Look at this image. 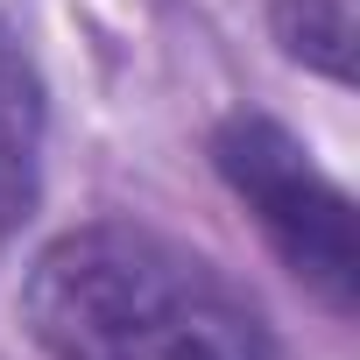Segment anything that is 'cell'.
Instances as JSON below:
<instances>
[{
    "label": "cell",
    "mask_w": 360,
    "mask_h": 360,
    "mask_svg": "<svg viewBox=\"0 0 360 360\" xmlns=\"http://www.w3.org/2000/svg\"><path fill=\"white\" fill-rule=\"evenodd\" d=\"M22 311L57 360H276L255 304L212 262L127 219L50 240Z\"/></svg>",
    "instance_id": "obj_1"
},
{
    "label": "cell",
    "mask_w": 360,
    "mask_h": 360,
    "mask_svg": "<svg viewBox=\"0 0 360 360\" xmlns=\"http://www.w3.org/2000/svg\"><path fill=\"white\" fill-rule=\"evenodd\" d=\"M212 162L233 184V198L255 212V226L269 233V248L290 262V276L346 318L353 297H360L353 198L311 162V148L269 113H233L212 134Z\"/></svg>",
    "instance_id": "obj_2"
},
{
    "label": "cell",
    "mask_w": 360,
    "mask_h": 360,
    "mask_svg": "<svg viewBox=\"0 0 360 360\" xmlns=\"http://www.w3.org/2000/svg\"><path fill=\"white\" fill-rule=\"evenodd\" d=\"M36 169H43V78L22 36L0 22V233L36 205Z\"/></svg>",
    "instance_id": "obj_3"
},
{
    "label": "cell",
    "mask_w": 360,
    "mask_h": 360,
    "mask_svg": "<svg viewBox=\"0 0 360 360\" xmlns=\"http://www.w3.org/2000/svg\"><path fill=\"white\" fill-rule=\"evenodd\" d=\"M276 36L290 57L318 64L325 78H353V0H283Z\"/></svg>",
    "instance_id": "obj_4"
}]
</instances>
